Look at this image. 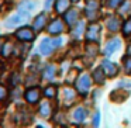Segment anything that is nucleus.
Returning a JSON list of instances; mask_svg holds the SVG:
<instances>
[{
    "instance_id": "17",
    "label": "nucleus",
    "mask_w": 131,
    "mask_h": 128,
    "mask_svg": "<svg viewBox=\"0 0 131 128\" xmlns=\"http://www.w3.org/2000/svg\"><path fill=\"white\" fill-rule=\"evenodd\" d=\"M88 117V111H86L85 107H78L76 110L73 111V118L76 120L78 122L85 121V118Z\"/></svg>"
},
{
    "instance_id": "4",
    "label": "nucleus",
    "mask_w": 131,
    "mask_h": 128,
    "mask_svg": "<svg viewBox=\"0 0 131 128\" xmlns=\"http://www.w3.org/2000/svg\"><path fill=\"white\" fill-rule=\"evenodd\" d=\"M100 38V27L97 24H90L88 27V31H86V40L89 42H97Z\"/></svg>"
},
{
    "instance_id": "33",
    "label": "nucleus",
    "mask_w": 131,
    "mask_h": 128,
    "mask_svg": "<svg viewBox=\"0 0 131 128\" xmlns=\"http://www.w3.org/2000/svg\"><path fill=\"white\" fill-rule=\"evenodd\" d=\"M2 49H3V44H2V41H0V52H2Z\"/></svg>"
},
{
    "instance_id": "12",
    "label": "nucleus",
    "mask_w": 131,
    "mask_h": 128,
    "mask_svg": "<svg viewBox=\"0 0 131 128\" xmlns=\"http://www.w3.org/2000/svg\"><path fill=\"white\" fill-rule=\"evenodd\" d=\"M24 18H27V16L26 14H14V16H12V17L9 18V20L6 21V26H7V28H13V27H17V26H20L21 23L24 21Z\"/></svg>"
},
{
    "instance_id": "34",
    "label": "nucleus",
    "mask_w": 131,
    "mask_h": 128,
    "mask_svg": "<svg viewBox=\"0 0 131 128\" xmlns=\"http://www.w3.org/2000/svg\"><path fill=\"white\" fill-rule=\"evenodd\" d=\"M71 2H73V3H76V2H78V0H71Z\"/></svg>"
},
{
    "instance_id": "14",
    "label": "nucleus",
    "mask_w": 131,
    "mask_h": 128,
    "mask_svg": "<svg viewBox=\"0 0 131 128\" xmlns=\"http://www.w3.org/2000/svg\"><path fill=\"white\" fill-rule=\"evenodd\" d=\"M107 28L110 30V31H118L120 27H121V20H120L118 17H116V16H110V17L107 18Z\"/></svg>"
},
{
    "instance_id": "23",
    "label": "nucleus",
    "mask_w": 131,
    "mask_h": 128,
    "mask_svg": "<svg viewBox=\"0 0 131 128\" xmlns=\"http://www.w3.org/2000/svg\"><path fill=\"white\" fill-rule=\"evenodd\" d=\"M86 52H88L90 56H96L97 55V45H92V44H89L88 46H86Z\"/></svg>"
},
{
    "instance_id": "9",
    "label": "nucleus",
    "mask_w": 131,
    "mask_h": 128,
    "mask_svg": "<svg viewBox=\"0 0 131 128\" xmlns=\"http://www.w3.org/2000/svg\"><path fill=\"white\" fill-rule=\"evenodd\" d=\"M65 21L68 26H75V24L79 21V10L78 9H68L65 14Z\"/></svg>"
},
{
    "instance_id": "6",
    "label": "nucleus",
    "mask_w": 131,
    "mask_h": 128,
    "mask_svg": "<svg viewBox=\"0 0 131 128\" xmlns=\"http://www.w3.org/2000/svg\"><path fill=\"white\" fill-rule=\"evenodd\" d=\"M47 20H48V16L45 13H41L37 17L34 18V23H32V30L35 32H41L44 30V27L47 26Z\"/></svg>"
},
{
    "instance_id": "13",
    "label": "nucleus",
    "mask_w": 131,
    "mask_h": 128,
    "mask_svg": "<svg viewBox=\"0 0 131 128\" xmlns=\"http://www.w3.org/2000/svg\"><path fill=\"white\" fill-rule=\"evenodd\" d=\"M34 9H35V4L32 3L31 0H23V2L18 4V11H20L21 14H26V16H28Z\"/></svg>"
},
{
    "instance_id": "21",
    "label": "nucleus",
    "mask_w": 131,
    "mask_h": 128,
    "mask_svg": "<svg viewBox=\"0 0 131 128\" xmlns=\"http://www.w3.org/2000/svg\"><path fill=\"white\" fill-rule=\"evenodd\" d=\"M44 94H45V97H48V99H52V97L57 94V87L55 86H48V87H45V90H44Z\"/></svg>"
},
{
    "instance_id": "7",
    "label": "nucleus",
    "mask_w": 131,
    "mask_h": 128,
    "mask_svg": "<svg viewBox=\"0 0 131 128\" xmlns=\"http://www.w3.org/2000/svg\"><path fill=\"white\" fill-rule=\"evenodd\" d=\"M102 68L104 69L107 77H114L117 73H118V68H117V65L113 63L111 61H108V59H104L102 62Z\"/></svg>"
},
{
    "instance_id": "27",
    "label": "nucleus",
    "mask_w": 131,
    "mask_h": 128,
    "mask_svg": "<svg viewBox=\"0 0 131 128\" xmlns=\"http://www.w3.org/2000/svg\"><path fill=\"white\" fill-rule=\"evenodd\" d=\"M86 17H88V20H90V21L97 20V11H90V10H86Z\"/></svg>"
},
{
    "instance_id": "22",
    "label": "nucleus",
    "mask_w": 131,
    "mask_h": 128,
    "mask_svg": "<svg viewBox=\"0 0 131 128\" xmlns=\"http://www.w3.org/2000/svg\"><path fill=\"white\" fill-rule=\"evenodd\" d=\"M123 35H124V37L131 35V17L128 18V20L124 23V26H123Z\"/></svg>"
},
{
    "instance_id": "16",
    "label": "nucleus",
    "mask_w": 131,
    "mask_h": 128,
    "mask_svg": "<svg viewBox=\"0 0 131 128\" xmlns=\"http://www.w3.org/2000/svg\"><path fill=\"white\" fill-rule=\"evenodd\" d=\"M83 31H85V23H83V21H78L76 27H73V30H72V37H73L75 40H79V38L82 37Z\"/></svg>"
},
{
    "instance_id": "29",
    "label": "nucleus",
    "mask_w": 131,
    "mask_h": 128,
    "mask_svg": "<svg viewBox=\"0 0 131 128\" xmlns=\"http://www.w3.org/2000/svg\"><path fill=\"white\" fill-rule=\"evenodd\" d=\"M121 9H123V11H124V13H128V14H130V13H131V3H130V2H128V3H123L121 4Z\"/></svg>"
},
{
    "instance_id": "18",
    "label": "nucleus",
    "mask_w": 131,
    "mask_h": 128,
    "mask_svg": "<svg viewBox=\"0 0 131 128\" xmlns=\"http://www.w3.org/2000/svg\"><path fill=\"white\" fill-rule=\"evenodd\" d=\"M55 72H57V68H55V65H54V63H49V65H47V66H45V69H44L42 76L45 77V79L51 80V79H54Z\"/></svg>"
},
{
    "instance_id": "3",
    "label": "nucleus",
    "mask_w": 131,
    "mask_h": 128,
    "mask_svg": "<svg viewBox=\"0 0 131 128\" xmlns=\"http://www.w3.org/2000/svg\"><path fill=\"white\" fill-rule=\"evenodd\" d=\"M24 99L27 100V103H30V104H35V103L40 101L41 99V91L38 87H31L28 89V90L24 93Z\"/></svg>"
},
{
    "instance_id": "5",
    "label": "nucleus",
    "mask_w": 131,
    "mask_h": 128,
    "mask_svg": "<svg viewBox=\"0 0 131 128\" xmlns=\"http://www.w3.org/2000/svg\"><path fill=\"white\" fill-rule=\"evenodd\" d=\"M54 49H57L55 48V45H54V41H52V38H44L42 41H41V44H40V54L41 55H49V54H52V51Z\"/></svg>"
},
{
    "instance_id": "32",
    "label": "nucleus",
    "mask_w": 131,
    "mask_h": 128,
    "mask_svg": "<svg viewBox=\"0 0 131 128\" xmlns=\"http://www.w3.org/2000/svg\"><path fill=\"white\" fill-rule=\"evenodd\" d=\"M127 55H130V56H131V44L127 46Z\"/></svg>"
},
{
    "instance_id": "2",
    "label": "nucleus",
    "mask_w": 131,
    "mask_h": 128,
    "mask_svg": "<svg viewBox=\"0 0 131 128\" xmlns=\"http://www.w3.org/2000/svg\"><path fill=\"white\" fill-rule=\"evenodd\" d=\"M16 37H17L18 41L30 42V41L34 40V30L28 28V27H23V28H20V30L16 31Z\"/></svg>"
},
{
    "instance_id": "15",
    "label": "nucleus",
    "mask_w": 131,
    "mask_h": 128,
    "mask_svg": "<svg viewBox=\"0 0 131 128\" xmlns=\"http://www.w3.org/2000/svg\"><path fill=\"white\" fill-rule=\"evenodd\" d=\"M69 6H71V0H55V10L58 14L66 13Z\"/></svg>"
},
{
    "instance_id": "30",
    "label": "nucleus",
    "mask_w": 131,
    "mask_h": 128,
    "mask_svg": "<svg viewBox=\"0 0 131 128\" xmlns=\"http://www.w3.org/2000/svg\"><path fill=\"white\" fill-rule=\"evenodd\" d=\"M99 122H100V114L96 113V114H94V117H93V125H94V127H99Z\"/></svg>"
},
{
    "instance_id": "26",
    "label": "nucleus",
    "mask_w": 131,
    "mask_h": 128,
    "mask_svg": "<svg viewBox=\"0 0 131 128\" xmlns=\"http://www.w3.org/2000/svg\"><path fill=\"white\" fill-rule=\"evenodd\" d=\"M12 48H13V45L10 42H6L3 45V49H2V52H3V55L4 56H9L10 54H12Z\"/></svg>"
},
{
    "instance_id": "8",
    "label": "nucleus",
    "mask_w": 131,
    "mask_h": 128,
    "mask_svg": "<svg viewBox=\"0 0 131 128\" xmlns=\"http://www.w3.org/2000/svg\"><path fill=\"white\" fill-rule=\"evenodd\" d=\"M63 30H65V24H63V21L59 20V18H55V20L48 26V32L52 35L61 34V32H63Z\"/></svg>"
},
{
    "instance_id": "31",
    "label": "nucleus",
    "mask_w": 131,
    "mask_h": 128,
    "mask_svg": "<svg viewBox=\"0 0 131 128\" xmlns=\"http://www.w3.org/2000/svg\"><path fill=\"white\" fill-rule=\"evenodd\" d=\"M54 2H55V0H45V10H49V9H51Z\"/></svg>"
},
{
    "instance_id": "19",
    "label": "nucleus",
    "mask_w": 131,
    "mask_h": 128,
    "mask_svg": "<svg viewBox=\"0 0 131 128\" xmlns=\"http://www.w3.org/2000/svg\"><path fill=\"white\" fill-rule=\"evenodd\" d=\"M51 113H52V107H51V104H49L48 101L42 103V104L40 106V114L44 117V118H48V117L51 115Z\"/></svg>"
},
{
    "instance_id": "1",
    "label": "nucleus",
    "mask_w": 131,
    "mask_h": 128,
    "mask_svg": "<svg viewBox=\"0 0 131 128\" xmlns=\"http://www.w3.org/2000/svg\"><path fill=\"white\" fill-rule=\"evenodd\" d=\"M90 85H92L90 76H89L88 73H83V75H80L76 80V90L79 91L82 96H85L89 91V89H90Z\"/></svg>"
},
{
    "instance_id": "24",
    "label": "nucleus",
    "mask_w": 131,
    "mask_h": 128,
    "mask_svg": "<svg viewBox=\"0 0 131 128\" xmlns=\"http://www.w3.org/2000/svg\"><path fill=\"white\" fill-rule=\"evenodd\" d=\"M123 4V0H107V6L110 9H117Z\"/></svg>"
},
{
    "instance_id": "10",
    "label": "nucleus",
    "mask_w": 131,
    "mask_h": 128,
    "mask_svg": "<svg viewBox=\"0 0 131 128\" xmlns=\"http://www.w3.org/2000/svg\"><path fill=\"white\" fill-rule=\"evenodd\" d=\"M120 45H121V41H120L118 38H113V40H110L107 44H106V46H104V55L110 56L111 54H114V52L120 48Z\"/></svg>"
},
{
    "instance_id": "28",
    "label": "nucleus",
    "mask_w": 131,
    "mask_h": 128,
    "mask_svg": "<svg viewBox=\"0 0 131 128\" xmlns=\"http://www.w3.org/2000/svg\"><path fill=\"white\" fill-rule=\"evenodd\" d=\"M7 97V89L0 85V100H4Z\"/></svg>"
},
{
    "instance_id": "11",
    "label": "nucleus",
    "mask_w": 131,
    "mask_h": 128,
    "mask_svg": "<svg viewBox=\"0 0 131 128\" xmlns=\"http://www.w3.org/2000/svg\"><path fill=\"white\" fill-rule=\"evenodd\" d=\"M106 72H104V69L100 66V68H96L93 71V73H92V77H93V82L94 83H97V85H104V82H106Z\"/></svg>"
},
{
    "instance_id": "25",
    "label": "nucleus",
    "mask_w": 131,
    "mask_h": 128,
    "mask_svg": "<svg viewBox=\"0 0 131 128\" xmlns=\"http://www.w3.org/2000/svg\"><path fill=\"white\" fill-rule=\"evenodd\" d=\"M124 69L127 73H131V56L130 55H127L124 58Z\"/></svg>"
},
{
    "instance_id": "20",
    "label": "nucleus",
    "mask_w": 131,
    "mask_h": 128,
    "mask_svg": "<svg viewBox=\"0 0 131 128\" xmlns=\"http://www.w3.org/2000/svg\"><path fill=\"white\" fill-rule=\"evenodd\" d=\"M86 10H90V11H97V10H99V0H88Z\"/></svg>"
}]
</instances>
